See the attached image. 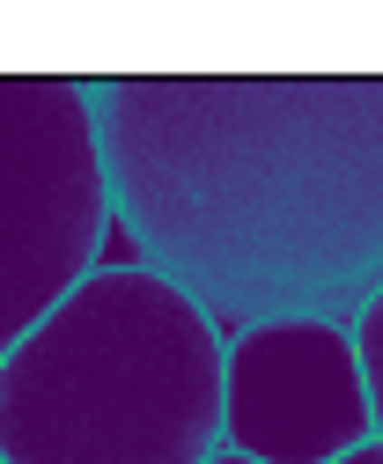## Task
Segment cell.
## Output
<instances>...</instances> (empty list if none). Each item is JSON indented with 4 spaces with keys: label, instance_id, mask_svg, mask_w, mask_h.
Listing matches in <instances>:
<instances>
[{
    "label": "cell",
    "instance_id": "7a4b0ae2",
    "mask_svg": "<svg viewBox=\"0 0 383 464\" xmlns=\"http://www.w3.org/2000/svg\"><path fill=\"white\" fill-rule=\"evenodd\" d=\"M229 339L148 266H96L0 362V464H206Z\"/></svg>",
    "mask_w": 383,
    "mask_h": 464
},
{
    "label": "cell",
    "instance_id": "6da1fadb",
    "mask_svg": "<svg viewBox=\"0 0 383 464\" xmlns=\"http://www.w3.org/2000/svg\"><path fill=\"white\" fill-rule=\"evenodd\" d=\"M89 89L119 237L222 339L361 317L383 287V74H111Z\"/></svg>",
    "mask_w": 383,
    "mask_h": 464
},
{
    "label": "cell",
    "instance_id": "8992f818",
    "mask_svg": "<svg viewBox=\"0 0 383 464\" xmlns=\"http://www.w3.org/2000/svg\"><path fill=\"white\" fill-rule=\"evenodd\" d=\"M332 464H383V435H369L361 450H347V457H332Z\"/></svg>",
    "mask_w": 383,
    "mask_h": 464
},
{
    "label": "cell",
    "instance_id": "277c9868",
    "mask_svg": "<svg viewBox=\"0 0 383 464\" xmlns=\"http://www.w3.org/2000/svg\"><path fill=\"white\" fill-rule=\"evenodd\" d=\"M376 435L354 324L288 317L229 339L222 369V450L251 464H332Z\"/></svg>",
    "mask_w": 383,
    "mask_h": 464
},
{
    "label": "cell",
    "instance_id": "5b68a950",
    "mask_svg": "<svg viewBox=\"0 0 383 464\" xmlns=\"http://www.w3.org/2000/svg\"><path fill=\"white\" fill-rule=\"evenodd\" d=\"M354 354H361V383H369V413H376V435H383V287L361 303L354 317Z\"/></svg>",
    "mask_w": 383,
    "mask_h": 464
},
{
    "label": "cell",
    "instance_id": "3957f363",
    "mask_svg": "<svg viewBox=\"0 0 383 464\" xmlns=\"http://www.w3.org/2000/svg\"><path fill=\"white\" fill-rule=\"evenodd\" d=\"M111 228L96 89L0 74V362L103 266Z\"/></svg>",
    "mask_w": 383,
    "mask_h": 464
},
{
    "label": "cell",
    "instance_id": "52a82bcc",
    "mask_svg": "<svg viewBox=\"0 0 383 464\" xmlns=\"http://www.w3.org/2000/svg\"><path fill=\"white\" fill-rule=\"evenodd\" d=\"M206 464H251V457H236V450H214V457H206Z\"/></svg>",
    "mask_w": 383,
    "mask_h": 464
}]
</instances>
